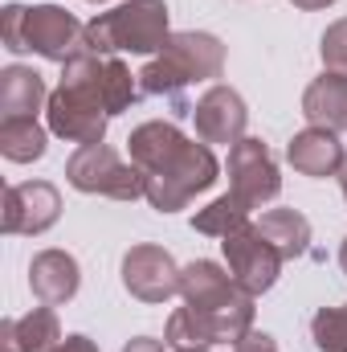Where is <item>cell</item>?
<instances>
[{
	"instance_id": "6da1fadb",
	"label": "cell",
	"mask_w": 347,
	"mask_h": 352,
	"mask_svg": "<svg viewBox=\"0 0 347 352\" xmlns=\"http://www.w3.org/2000/svg\"><path fill=\"white\" fill-rule=\"evenodd\" d=\"M135 78L115 54H82L66 62L62 87L49 94V131L70 144H102L110 115L135 102Z\"/></svg>"
},
{
	"instance_id": "7a4b0ae2",
	"label": "cell",
	"mask_w": 347,
	"mask_h": 352,
	"mask_svg": "<svg viewBox=\"0 0 347 352\" xmlns=\"http://www.w3.org/2000/svg\"><path fill=\"white\" fill-rule=\"evenodd\" d=\"M180 295L208 324L217 344H229V340L237 344L254 328V295L208 258L188 263L180 270Z\"/></svg>"
},
{
	"instance_id": "3957f363",
	"label": "cell",
	"mask_w": 347,
	"mask_h": 352,
	"mask_svg": "<svg viewBox=\"0 0 347 352\" xmlns=\"http://www.w3.org/2000/svg\"><path fill=\"white\" fill-rule=\"evenodd\" d=\"M0 33H4V50L12 54H41L49 62H74L86 54V25H78L62 4H4L0 12Z\"/></svg>"
},
{
	"instance_id": "277c9868",
	"label": "cell",
	"mask_w": 347,
	"mask_h": 352,
	"mask_svg": "<svg viewBox=\"0 0 347 352\" xmlns=\"http://www.w3.org/2000/svg\"><path fill=\"white\" fill-rule=\"evenodd\" d=\"M168 37L172 29L164 0H123L86 25V54H160Z\"/></svg>"
},
{
	"instance_id": "5b68a950",
	"label": "cell",
	"mask_w": 347,
	"mask_h": 352,
	"mask_svg": "<svg viewBox=\"0 0 347 352\" xmlns=\"http://www.w3.org/2000/svg\"><path fill=\"white\" fill-rule=\"evenodd\" d=\"M221 70H225V45L213 33H172L168 45L160 50V58H152L139 70V87L147 94L176 98L192 82L221 78Z\"/></svg>"
},
{
	"instance_id": "8992f818",
	"label": "cell",
	"mask_w": 347,
	"mask_h": 352,
	"mask_svg": "<svg viewBox=\"0 0 347 352\" xmlns=\"http://www.w3.org/2000/svg\"><path fill=\"white\" fill-rule=\"evenodd\" d=\"M143 176H147V192H143V197L152 201V209L176 213V209H184L196 192H208V188L217 184L221 164H217V156L208 152V144L180 140L172 152Z\"/></svg>"
},
{
	"instance_id": "52a82bcc",
	"label": "cell",
	"mask_w": 347,
	"mask_h": 352,
	"mask_svg": "<svg viewBox=\"0 0 347 352\" xmlns=\"http://www.w3.org/2000/svg\"><path fill=\"white\" fill-rule=\"evenodd\" d=\"M66 180L78 192H98V197H115V201H135L147 192V176L135 164H123L106 144H82L66 160Z\"/></svg>"
},
{
	"instance_id": "ba28073f",
	"label": "cell",
	"mask_w": 347,
	"mask_h": 352,
	"mask_svg": "<svg viewBox=\"0 0 347 352\" xmlns=\"http://www.w3.org/2000/svg\"><path fill=\"white\" fill-rule=\"evenodd\" d=\"M221 250H225V263H229V274L250 291V295H261L278 283V270H282V254L258 234V226H241L233 234L221 238Z\"/></svg>"
},
{
	"instance_id": "9c48e42d",
	"label": "cell",
	"mask_w": 347,
	"mask_h": 352,
	"mask_svg": "<svg viewBox=\"0 0 347 352\" xmlns=\"http://www.w3.org/2000/svg\"><path fill=\"white\" fill-rule=\"evenodd\" d=\"M229 192L241 197L250 209H258L265 201H274L282 192V176H278V164L270 156V148L261 140H237L229 148Z\"/></svg>"
},
{
	"instance_id": "30bf717a",
	"label": "cell",
	"mask_w": 347,
	"mask_h": 352,
	"mask_svg": "<svg viewBox=\"0 0 347 352\" xmlns=\"http://www.w3.org/2000/svg\"><path fill=\"white\" fill-rule=\"evenodd\" d=\"M123 287L143 303H168L180 291V266L160 246H131L123 254Z\"/></svg>"
},
{
	"instance_id": "8fae6325",
	"label": "cell",
	"mask_w": 347,
	"mask_h": 352,
	"mask_svg": "<svg viewBox=\"0 0 347 352\" xmlns=\"http://www.w3.org/2000/svg\"><path fill=\"white\" fill-rule=\"evenodd\" d=\"M62 217V197L49 180H25L4 192V234H45Z\"/></svg>"
},
{
	"instance_id": "7c38bea8",
	"label": "cell",
	"mask_w": 347,
	"mask_h": 352,
	"mask_svg": "<svg viewBox=\"0 0 347 352\" xmlns=\"http://www.w3.org/2000/svg\"><path fill=\"white\" fill-rule=\"evenodd\" d=\"M192 119H196L200 144H229L233 148L237 140H246L250 111H246V98L233 87H208L196 98Z\"/></svg>"
},
{
	"instance_id": "4fadbf2b",
	"label": "cell",
	"mask_w": 347,
	"mask_h": 352,
	"mask_svg": "<svg viewBox=\"0 0 347 352\" xmlns=\"http://www.w3.org/2000/svg\"><path fill=\"white\" fill-rule=\"evenodd\" d=\"M29 287L33 295L45 303V307H58V303H70L82 287V270L78 258L66 254V250H41L33 266H29Z\"/></svg>"
},
{
	"instance_id": "5bb4252c",
	"label": "cell",
	"mask_w": 347,
	"mask_h": 352,
	"mask_svg": "<svg viewBox=\"0 0 347 352\" xmlns=\"http://www.w3.org/2000/svg\"><path fill=\"white\" fill-rule=\"evenodd\" d=\"M286 160L294 164V173L302 176H339L344 168V144L335 131L327 127H307L286 144Z\"/></svg>"
},
{
	"instance_id": "9a60e30c",
	"label": "cell",
	"mask_w": 347,
	"mask_h": 352,
	"mask_svg": "<svg viewBox=\"0 0 347 352\" xmlns=\"http://www.w3.org/2000/svg\"><path fill=\"white\" fill-rule=\"evenodd\" d=\"M62 324L53 316V307H33L21 320H4L0 324V344L4 352H53L62 344Z\"/></svg>"
},
{
	"instance_id": "2e32d148",
	"label": "cell",
	"mask_w": 347,
	"mask_h": 352,
	"mask_svg": "<svg viewBox=\"0 0 347 352\" xmlns=\"http://www.w3.org/2000/svg\"><path fill=\"white\" fill-rule=\"evenodd\" d=\"M302 115L311 127H327L339 135L347 127V74L327 70L323 78H315L302 90Z\"/></svg>"
},
{
	"instance_id": "e0dca14e",
	"label": "cell",
	"mask_w": 347,
	"mask_h": 352,
	"mask_svg": "<svg viewBox=\"0 0 347 352\" xmlns=\"http://www.w3.org/2000/svg\"><path fill=\"white\" fill-rule=\"evenodd\" d=\"M41 102H49V94L37 70L8 66L0 74V119H37Z\"/></svg>"
},
{
	"instance_id": "ac0fdd59",
	"label": "cell",
	"mask_w": 347,
	"mask_h": 352,
	"mask_svg": "<svg viewBox=\"0 0 347 352\" xmlns=\"http://www.w3.org/2000/svg\"><path fill=\"white\" fill-rule=\"evenodd\" d=\"M254 226H258L261 238L282 254V263L307 254V246H311V221L298 209H270V213H261Z\"/></svg>"
},
{
	"instance_id": "d6986e66",
	"label": "cell",
	"mask_w": 347,
	"mask_h": 352,
	"mask_svg": "<svg viewBox=\"0 0 347 352\" xmlns=\"http://www.w3.org/2000/svg\"><path fill=\"white\" fill-rule=\"evenodd\" d=\"M184 140V131L176 127V123H143V127H135L131 131V140H127V152H131V164L139 168V173H152L168 152H172L176 144Z\"/></svg>"
},
{
	"instance_id": "ffe728a7",
	"label": "cell",
	"mask_w": 347,
	"mask_h": 352,
	"mask_svg": "<svg viewBox=\"0 0 347 352\" xmlns=\"http://www.w3.org/2000/svg\"><path fill=\"white\" fill-rule=\"evenodd\" d=\"M0 152L12 164H29L45 156V131L37 119H0Z\"/></svg>"
},
{
	"instance_id": "44dd1931",
	"label": "cell",
	"mask_w": 347,
	"mask_h": 352,
	"mask_svg": "<svg viewBox=\"0 0 347 352\" xmlns=\"http://www.w3.org/2000/svg\"><path fill=\"white\" fill-rule=\"evenodd\" d=\"M241 226H250V205H246L241 197H233V192L217 197L213 205H204V209L192 217V230H200V234H208V238H225V234H233V230H241Z\"/></svg>"
},
{
	"instance_id": "7402d4cb",
	"label": "cell",
	"mask_w": 347,
	"mask_h": 352,
	"mask_svg": "<svg viewBox=\"0 0 347 352\" xmlns=\"http://www.w3.org/2000/svg\"><path fill=\"white\" fill-rule=\"evenodd\" d=\"M168 344H172V349H208V344H217V340H213L208 324L184 303L180 311H172V320H168Z\"/></svg>"
},
{
	"instance_id": "603a6c76",
	"label": "cell",
	"mask_w": 347,
	"mask_h": 352,
	"mask_svg": "<svg viewBox=\"0 0 347 352\" xmlns=\"http://www.w3.org/2000/svg\"><path fill=\"white\" fill-rule=\"evenodd\" d=\"M311 336L323 352H347V307H319L311 320Z\"/></svg>"
},
{
	"instance_id": "cb8c5ba5",
	"label": "cell",
	"mask_w": 347,
	"mask_h": 352,
	"mask_svg": "<svg viewBox=\"0 0 347 352\" xmlns=\"http://www.w3.org/2000/svg\"><path fill=\"white\" fill-rule=\"evenodd\" d=\"M323 66L335 74H347V16L323 33Z\"/></svg>"
},
{
	"instance_id": "d4e9b609",
	"label": "cell",
	"mask_w": 347,
	"mask_h": 352,
	"mask_svg": "<svg viewBox=\"0 0 347 352\" xmlns=\"http://www.w3.org/2000/svg\"><path fill=\"white\" fill-rule=\"evenodd\" d=\"M233 352H278V344H274V336L270 332H258V328H250L237 344H233Z\"/></svg>"
},
{
	"instance_id": "484cf974",
	"label": "cell",
	"mask_w": 347,
	"mask_h": 352,
	"mask_svg": "<svg viewBox=\"0 0 347 352\" xmlns=\"http://www.w3.org/2000/svg\"><path fill=\"white\" fill-rule=\"evenodd\" d=\"M53 352H98V344H94L90 336H66Z\"/></svg>"
},
{
	"instance_id": "4316f807",
	"label": "cell",
	"mask_w": 347,
	"mask_h": 352,
	"mask_svg": "<svg viewBox=\"0 0 347 352\" xmlns=\"http://www.w3.org/2000/svg\"><path fill=\"white\" fill-rule=\"evenodd\" d=\"M123 352H164V344H160V340H152V336H139V340H131Z\"/></svg>"
},
{
	"instance_id": "83f0119b",
	"label": "cell",
	"mask_w": 347,
	"mask_h": 352,
	"mask_svg": "<svg viewBox=\"0 0 347 352\" xmlns=\"http://www.w3.org/2000/svg\"><path fill=\"white\" fill-rule=\"evenodd\" d=\"M327 4H335V0H294V8H302V12H315V8H327Z\"/></svg>"
},
{
	"instance_id": "f1b7e54d",
	"label": "cell",
	"mask_w": 347,
	"mask_h": 352,
	"mask_svg": "<svg viewBox=\"0 0 347 352\" xmlns=\"http://www.w3.org/2000/svg\"><path fill=\"white\" fill-rule=\"evenodd\" d=\"M339 266H344V274H347V238H344V246H339Z\"/></svg>"
},
{
	"instance_id": "f546056e",
	"label": "cell",
	"mask_w": 347,
	"mask_h": 352,
	"mask_svg": "<svg viewBox=\"0 0 347 352\" xmlns=\"http://www.w3.org/2000/svg\"><path fill=\"white\" fill-rule=\"evenodd\" d=\"M339 184H344V201H347V160H344V168H339Z\"/></svg>"
},
{
	"instance_id": "4dcf8cb0",
	"label": "cell",
	"mask_w": 347,
	"mask_h": 352,
	"mask_svg": "<svg viewBox=\"0 0 347 352\" xmlns=\"http://www.w3.org/2000/svg\"><path fill=\"white\" fill-rule=\"evenodd\" d=\"M176 352H208V349H176Z\"/></svg>"
},
{
	"instance_id": "1f68e13d",
	"label": "cell",
	"mask_w": 347,
	"mask_h": 352,
	"mask_svg": "<svg viewBox=\"0 0 347 352\" xmlns=\"http://www.w3.org/2000/svg\"><path fill=\"white\" fill-rule=\"evenodd\" d=\"M90 4H102V0H90Z\"/></svg>"
},
{
	"instance_id": "d6a6232c",
	"label": "cell",
	"mask_w": 347,
	"mask_h": 352,
	"mask_svg": "<svg viewBox=\"0 0 347 352\" xmlns=\"http://www.w3.org/2000/svg\"><path fill=\"white\" fill-rule=\"evenodd\" d=\"M344 307H347V303H344Z\"/></svg>"
}]
</instances>
